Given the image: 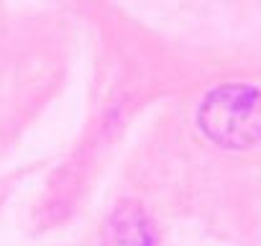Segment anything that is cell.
<instances>
[{"label":"cell","instance_id":"1","mask_svg":"<svg viewBox=\"0 0 261 246\" xmlns=\"http://www.w3.org/2000/svg\"><path fill=\"white\" fill-rule=\"evenodd\" d=\"M200 134L228 152L251 149L261 141V90L230 82L210 90L197 108Z\"/></svg>","mask_w":261,"mask_h":246},{"label":"cell","instance_id":"2","mask_svg":"<svg viewBox=\"0 0 261 246\" xmlns=\"http://www.w3.org/2000/svg\"><path fill=\"white\" fill-rule=\"evenodd\" d=\"M105 246H159V231L139 200H120L102 226Z\"/></svg>","mask_w":261,"mask_h":246}]
</instances>
